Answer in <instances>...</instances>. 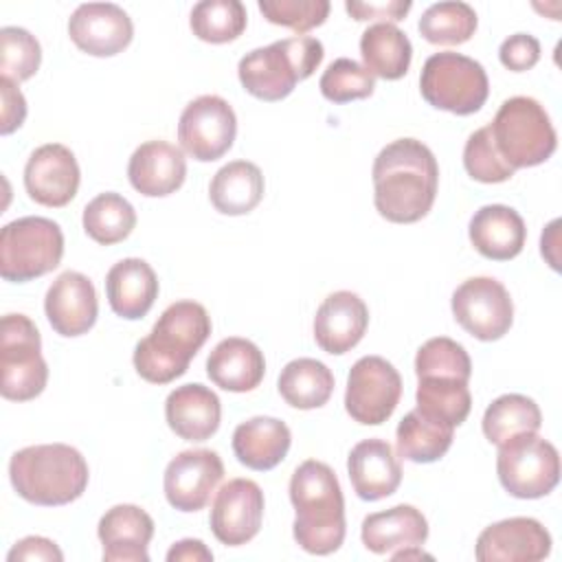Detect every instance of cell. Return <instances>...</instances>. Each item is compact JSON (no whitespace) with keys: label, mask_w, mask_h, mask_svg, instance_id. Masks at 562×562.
I'll list each match as a JSON object with an SVG mask.
<instances>
[{"label":"cell","mask_w":562,"mask_h":562,"mask_svg":"<svg viewBox=\"0 0 562 562\" xmlns=\"http://www.w3.org/2000/svg\"><path fill=\"white\" fill-rule=\"evenodd\" d=\"M68 35L79 50L92 57H112L130 46L134 24L114 2H86L68 18Z\"/></svg>","instance_id":"obj_17"},{"label":"cell","mask_w":562,"mask_h":562,"mask_svg":"<svg viewBox=\"0 0 562 562\" xmlns=\"http://www.w3.org/2000/svg\"><path fill=\"white\" fill-rule=\"evenodd\" d=\"M263 520V492L250 479H231L211 505V531L226 547L250 542Z\"/></svg>","instance_id":"obj_15"},{"label":"cell","mask_w":562,"mask_h":562,"mask_svg":"<svg viewBox=\"0 0 562 562\" xmlns=\"http://www.w3.org/2000/svg\"><path fill=\"white\" fill-rule=\"evenodd\" d=\"M417 408L446 419L454 428L465 422L472 408V395L468 382L450 378H422L415 391Z\"/></svg>","instance_id":"obj_38"},{"label":"cell","mask_w":562,"mask_h":562,"mask_svg":"<svg viewBox=\"0 0 562 562\" xmlns=\"http://www.w3.org/2000/svg\"><path fill=\"white\" fill-rule=\"evenodd\" d=\"M0 92H2V123H0V132L7 136L11 132H15L26 116V101L18 88V83H13L11 79H0Z\"/></svg>","instance_id":"obj_46"},{"label":"cell","mask_w":562,"mask_h":562,"mask_svg":"<svg viewBox=\"0 0 562 562\" xmlns=\"http://www.w3.org/2000/svg\"><path fill=\"white\" fill-rule=\"evenodd\" d=\"M393 560H419V558H432L428 553L422 551V547H408V549H402V551H395L391 553Z\"/></svg>","instance_id":"obj_50"},{"label":"cell","mask_w":562,"mask_h":562,"mask_svg":"<svg viewBox=\"0 0 562 562\" xmlns=\"http://www.w3.org/2000/svg\"><path fill=\"white\" fill-rule=\"evenodd\" d=\"M479 18L468 2H435L419 18V33L430 44L457 46L468 42L476 31Z\"/></svg>","instance_id":"obj_36"},{"label":"cell","mask_w":562,"mask_h":562,"mask_svg":"<svg viewBox=\"0 0 562 562\" xmlns=\"http://www.w3.org/2000/svg\"><path fill=\"white\" fill-rule=\"evenodd\" d=\"M44 312L59 336L75 338L90 331L99 314L92 281L75 270L61 272L44 296Z\"/></svg>","instance_id":"obj_19"},{"label":"cell","mask_w":562,"mask_h":562,"mask_svg":"<svg viewBox=\"0 0 562 562\" xmlns=\"http://www.w3.org/2000/svg\"><path fill=\"white\" fill-rule=\"evenodd\" d=\"M257 7L268 22L292 29L294 33H307L329 15L327 0H259Z\"/></svg>","instance_id":"obj_43"},{"label":"cell","mask_w":562,"mask_h":562,"mask_svg":"<svg viewBox=\"0 0 562 562\" xmlns=\"http://www.w3.org/2000/svg\"><path fill=\"white\" fill-rule=\"evenodd\" d=\"M369 325V310L364 301L349 290L331 292L314 316V340L316 345L340 356L351 351L364 336Z\"/></svg>","instance_id":"obj_20"},{"label":"cell","mask_w":562,"mask_h":562,"mask_svg":"<svg viewBox=\"0 0 562 562\" xmlns=\"http://www.w3.org/2000/svg\"><path fill=\"white\" fill-rule=\"evenodd\" d=\"M237 116L231 103L217 94H202L189 101L178 121L182 151L200 162L222 158L235 140Z\"/></svg>","instance_id":"obj_13"},{"label":"cell","mask_w":562,"mask_h":562,"mask_svg":"<svg viewBox=\"0 0 562 562\" xmlns=\"http://www.w3.org/2000/svg\"><path fill=\"white\" fill-rule=\"evenodd\" d=\"M323 55V44L316 37H285L246 53L237 75L248 94L261 101H281L321 66Z\"/></svg>","instance_id":"obj_5"},{"label":"cell","mask_w":562,"mask_h":562,"mask_svg":"<svg viewBox=\"0 0 562 562\" xmlns=\"http://www.w3.org/2000/svg\"><path fill=\"white\" fill-rule=\"evenodd\" d=\"M373 204L395 224H413L428 215L439 184L435 154L417 138H397L373 160Z\"/></svg>","instance_id":"obj_1"},{"label":"cell","mask_w":562,"mask_h":562,"mask_svg":"<svg viewBox=\"0 0 562 562\" xmlns=\"http://www.w3.org/2000/svg\"><path fill=\"white\" fill-rule=\"evenodd\" d=\"M9 562H15V560H55V562H61L64 560V553L59 551V547L48 540V538H42V536H26L22 538L20 542H15V547L9 551L7 555Z\"/></svg>","instance_id":"obj_47"},{"label":"cell","mask_w":562,"mask_h":562,"mask_svg":"<svg viewBox=\"0 0 562 562\" xmlns=\"http://www.w3.org/2000/svg\"><path fill=\"white\" fill-rule=\"evenodd\" d=\"M454 321L479 340L503 338L514 323V303L507 288L494 277L465 279L452 292Z\"/></svg>","instance_id":"obj_12"},{"label":"cell","mask_w":562,"mask_h":562,"mask_svg":"<svg viewBox=\"0 0 562 562\" xmlns=\"http://www.w3.org/2000/svg\"><path fill=\"white\" fill-rule=\"evenodd\" d=\"M266 360L261 349L239 336L220 340L206 358V375L211 382L231 393H246L261 384Z\"/></svg>","instance_id":"obj_27"},{"label":"cell","mask_w":562,"mask_h":562,"mask_svg":"<svg viewBox=\"0 0 562 562\" xmlns=\"http://www.w3.org/2000/svg\"><path fill=\"white\" fill-rule=\"evenodd\" d=\"M64 257V233L57 222L26 215L4 224L0 233V277L26 283L59 266Z\"/></svg>","instance_id":"obj_7"},{"label":"cell","mask_w":562,"mask_h":562,"mask_svg":"<svg viewBox=\"0 0 562 562\" xmlns=\"http://www.w3.org/2000/svg\"><path fill=\"white\" fill-rule=\"evenodd\" d=\"M551 553V536L536 518L514 516L485 527L476 538L479 562H538Z\"/></svg>","instance_id":"obj_18"},{"label":"cell","mask_w":562,"mask_h":562,"mask_svg":"<svg viewBox=\"0 0 562 562\" xmlns=\"http://www.w3.org/2000/svg\"><path fill=\"white\" fill-rule=\"evenodd\" d=\"M419 90L432 108L468 116L479 112L487 101L490 81L476 59L443 50L426 59L419 75Z\"/></svg>","instance_id":"obj_8"},{"label":"cell","mask_w":562,"mask_h":562,"mask_svg":"<svg viewBox=\"0 0 562 562\" xmlns=\"http://www.w3.org/2000/svg\"><path fill=\"white\" fill-rule=\"evenodd\" d=\"M88 476L86 459L68 443L26 446L9 461V479L18 496L44 507L77 501L88 487Z\"/></svg>","instance_id":"obj_4"},{"label":"cell","mask_w":562,"mask_h":562,"mask_svg":"<svg viewBox=\"0 0 562 562\" xmlns=\"http://www.w3.org/2000/svg\"><path fill=\"white\" fill-rule=\"evenodd\" d=\"M294 507L292 533L299 547L314 555H329L345 540V498L336 472L316 459L303 461L290 479Z\"/></svg>","instance_id":"obj_2"},{"label":"cell","mask_w":562,"mask_h":562,"mask_svg":"<svg viewBox=\"0 0 562 562\" xmlns=\"http://www.w3.org/2000/svg\"><path fill=\"white\" fill-rule=\"evenodd\" d=\"M248 22L246 7L239 0H202L191 9L189 26L193 35L209 44L237 40Z\"/></svg>","instance_id":"obj_37"},{"label":"cell","mask_w":562,"mask_h":562,"mask_svg":"<svg viewBox=\"0 0 562 562\" xmlns=\"http://www.w3.org/2000/svg\"><path fill=\"white\" fill-rule=\"evenodd\" d=\"M454 426L417 406L408 411L395 430L397 454L413 463H432L452 446Z\"/></svg>","instance_id":"obj_31"},{"label":"cell","mask_w":562,"mask_h":562,"mask_svg":"<svg viewBox=\"0 0 562 562\" xmlns=\"http://www.w3.org/2000/svg\"><path fill=\"white\" fill-rule=\"evenodd\" d=\"M105 294L116 316L136 321L151 310L158 296V277L145 259L127 257L108 270Z\"/></svg>","instance_id":"obj_26"},{"label":"cell","mask_w":562,"mask_h":562,"mask_svg":"<svg viewBox=\"0 0 562 562\" xmlns=\"http://www.w3.org/2000/svg\"><path fill=\"white\" fill-rule=\"evenodd\" d=\"M540 426L542 413L538 404L520 393L496 397L483 413V435L494 446H503L516 435L538 432Z\"/></svg>","instance_id":"obj_34"},{"label":"cell","mask_w":562,"mask_h":562,"mask_svg":"<svg viewBox=\"0 0 562 562\" xmlns=\"http://www.w3.org/2000/svg\"><path fill=\"white\" fill-rule=\"evenodd\" d=\"M468 235L476 252L494 261H509L520 255L527 226L520 213L505 204L481 206L468 226Z\"/></svg>","instance_id":"obj_25"},{"label":"cell","mask_w":562,"mask_h":562,"mask_svg":"<svg viewBox=\"0 0 562 562\" xmlns=\"http://www.w3.org/2000/svg\"><path fill=\"white\" fill-rule=\"evenodd\" d=\"M360 55L373 77L395 81L408 72L413 46L408 35L395 24L375 22L360 37Z\"/></svg>","instance_id":"obj_32"},{"label":"cell","mask_w":562,"mask_h":562,"mask_svg":"<svg viewBox=\"0 0 562 562\" xmlns=\"http://www.w3.org/2000/svg\"><path fill=\"white\" fill-rule=\"evenodd\" d=\"M211 336V316L195 301L171 303L149 336L134 347V369L151 384H169L187 373L189 362Z\"/></svg>","instance_id":"obj_3"},{"label":"cell","mask_w":562,"mask_h":562,"mask_svg":"<svg viewBox=\"0 0 562 562\" xmlns=\"http://www.w3.org/2000/svg\"><path fill=\"white\" fill-rule=\"evenodd\" d=\"M103 544L105 562H147L149 540L154 536L151 516L138 505H114L110 507L97 527Z\"/></svg>","instance_id":"obj_22"},{"label":"cell","mask_w":562,"mask_h":562,"mask_svg":"<svg viewBox=\"0 0 562 562\" xmlns=\"http://www.w3.org/2000/svg\"><path fill=\"white\" fill-rule=\"evenodd\" d=\"M558 228H560V220H553L544 231H542V239H540V250H542V257H547V261L551 263L553 270L560 268L558 263V257H555V248H558Z\"/></svg>","instance_id":"obj_49"},{"label":"cell","mask_w":562,"mask_h":562,"mask_svg":"<svg viewBox=\"0 0 562 562\" xmlns=\"http://www.w3.org/2000/svg\"><path fill=\"white\" fill-rule=\"evenodd\" d=\"M292 443V432L277 417H250L233 432V452L237 461L250 470L266 472L277 468Z\"/></svg>","instance_id":"obj_29"},{"label":"cell","mask_w":562,"mask_h":562,"mask_svg":"<svg viewBox=\"0 0 562 562\" xmlns=\"http://www.w3.org/2000/svg\"><path fill=\"white\" fill-rule=\"evenodd\" d=\"M487 127L498 154L514 169L542 165L558 147L547 110L531 97L505 99Z\"/></svg>","instance_id":"obj_6"},{"label":"cell","mask_w":562,"mask_h":562,"mask_svg":"<svg viewBox=\"0 0 562 562\" xmlns=\"http://www.w3.org/2000/svg\"><path fill=\"white\" fill-rule=\"evenodd\" d=\"M127 178L130 184L147 198L176 193L187 178L184 154L167 140H147L130 156Z\"/></svg>","instance_id":"obj_21"},{"label":"cell","mask_w":562,"mask_h":562,"mask_svg":"<svg viewBox=\"0 0 562 562\" xmlns=\"http://www.w3.org/2000/svg\"><path fill=\"white\" fill-rule=\"evenodd\" d=\"M0 369V393L11 402H29L37 397L48 382V367L42 358L40 331L24 314L2 316Z\"/></svg>","instance_id":"obj_9"},{"label":"cell","mask_w":562,"mask_h":562,"mask_svg":"<svg viewBox=\"0 0 562 562\" xmlns=\"http://www.w3.org/2000/svg\"><path fill=\"white\" fill-rule=\"evenodd\" d=\"M498 59L507 70H514V72L529 70L540 59V42L529 33L509 35L498 48Z\"/></svg>","instance_id":"obj_44"},{"label":"cell","mask_w":562,"mask_h":562,"mask_svg":"<svg viewBox=\"0 0 562 562\" xmlns=\"http://www.w3.org/2000/svg\"><path fill=\"white\" fill-rule=\"evenodd\" d=\"M165 419L180 439L206 441L220 428V397L198 382L176 386L165 400Z\"/></svg>","instance_id":"obj_24"},{"label":"cell","mask_w":562,"mask_h":562,"mask_svg":"<svg viewBox=\"0 0 562 562\" xmlns=\"http://www.w3.org/2000/svg\"><path fill=\"white\" fill-rule=\"evenodd\" d=\"M347 472L353 492L362 501L391 496L402 483V463L389 441L371 437L356 443L347 457Z\"/></svg>","instance_id":"obj_23"},{"label":"cell","mask_w":562,"mask_h":562,"mask_svg":"<svg viewBox=\"0 0 562 562\" xmlns=\"http://www.w3.org/2000/svg\"><path fill=\"white\" fill-rule=\"evenodd\" d=\"M415 375L422 378H450L468 382L472 375V360L463 345L452 338L437 336L426 340L415 356Z\"/></svg>","instance_id":"obj_39"},{"label":"cell","mask_w":562,"mask_h":562,"mask_svg":"<svg viewBox=\"0 0 562 562\" xmlns=\"http://www.w3.org/2000/svg\"><path fill=\"white\" fill-rule=\"evenodd\" d=\"M79 165L75 154L61 143L37 147L24 167V189L42 206H66L79 189Z\"/></svg>","instance_id":"obj_16"},{"label":"cell","mask_w":562,"mask_h":562,"mask_svg":"<svg viewBox=\"0 0 562 562\" xmlns=\"http://www.w3.org/2000/svg\"><path fill=\"white\" fill-rule=\"evenodd\" d=\"M498 481L516 498H542L560 481V454L538 432L516 435L498 446Z\"/></svg>","instance_id":"obj_10"},{"label":"cell","mask_w":562,"mask_h":562,"mask_svg":"<svg viewBox=\"0 0 562 562\" xmlns=\"http://www.w3.org/2000/svg\"><path fill=\"white\" fill-rule=\"evenodd\" d=\"M277 386L290 406L312 411L329 402L334 393V373L321 360L296 358L281 369Z\"/></svg>","instance_id":"obj_33"},{"label":"cell","mask_w":562,"mask_h":562,"mask_svg":"<svg viewBox=\"0 0 562 562\" xmlns=\"http://www.w3.org/2000/svg\"><path fill=\"white\" fill-rule=\"evenodd\" d=\"M42 61V48L35 35L20 26L0 29V72L13 83L31 79Z\"/></svg>","instance_id":"obj_40"},{"label":"cell","mask_w":562,"mask_h":562,"mask_svg":"<svg viewBox=\"0 0 562 562\" xmlns=\"http://www.w3.org/2000/svg\"><path fill=\"white\" fill-rule=\"evenodd\" d=\"M136 226L134 206L119 193L105 191L92 198L83 209V231L103 246L119 244L130 237Z\"/></svg>","instance_id":"obj_35"},{"label":"cell","mask_w":562,"mask_h":562,"mask_svg":"<svg viewBox=\"0 0 562 562\" xmlns=\"http://www.w3.org/2000/svg\"><path fill=\"white\" fill-rule=\"evenodd\" d=\"M402 397V378L382 356H362L347 375L345 408L353 422L378 426L386 422Z\"/></svg>","instance_id":"obj_11"},{"label":"cell","mask_w":562,"mask_h":562,"mask_svg":"<svg viewBox=\"0 0 562 562\" xmlns=\"http://www.w3.org/2000/svg\"><path fill=\"white\" fill-rule=\"evenodd\" d=\"M224 476V463L217 452L182 450L165 468V496L178 512H198L206 507L211 494Z\"/></svg>","instance_id":"obj_14"},{"label":"cell","mask_w":562,"mask_h":562,"mask_svg":"<svg viewBox=\"0 0 562 562\" xmlns=\"http://www.w3.org/2000/svg\"><path fill=\"white\" fill-rule=\"evenodd\" d=\"M463 167H465L470 178H474L479 182H485V184L505 182L516 171L498 154L487 125L468 136L465 147H463Z\"/></svg>","instance_id":"obj_42"},{"label":"cell","mask_w":562,"mask_h":562,"mask_svg":"<svg viewBox=\"0 0 562 562\" xmlns=\"http://www.w3.org/2000/svg\"><path fill=\"white\" fill-rule=\"evenodd\" d=\"M167 560L169 562H211L213 553H211V549L202 540L187 538V540L176 542L167 551Z\"/></svg>","instance_id":"obj_48"},{"label":"cell","mask_w":562,"mask_h":562,"mask_svg":"<svg viewBox=\"0 0 562 562\" xmlns=\"http://www.w3.org/2000/svg\"><path fill=\"white\" fill-rule=\"evenodd\" d=\"M318 88L327 101L347 103L371 97L375 88V77L362 64L349 57H338L321 75Z\"/></svg>","instance_id":"obj_41"},{"label":"cell","mask_w":562,"mask_h":562,"mask_svg":"<svg viewBox=\"0 0 562 562\" xmlns=\"http://www.w3.org/2000/svg\"><path fill=\"white\" fill-rule=\"evenodd\" d=\"M263 173L250 160H233L215 171L209 184V198L215 211L224 215H246L263 198Z\"/></svg>","instance_id":"obj_30"},{"label":"cell","mask_w":562,"mask_h":562,"mask_svg":"<svg viewBox=\"0 0 562 562\" xmlns=\"http://www.w3.org/2000/svg\"><path fill=\"white\" fill-rule=\"evenodd\" d=\"M360 538L371 553H395L408 547H422L428 538V522L417 507L395 505L391 509L369 514L362 520Z\"/></svg>","instance_id":"obj_28"},{"label":"cell","mask_w":562,"mask_h":562,"mask_svg":"<svg viewBox=\"0 0 562 562\" xmlns=\"http://www.w3.org/2000/svg\"><path fill=\"white\" fill-rule=\"evenodd\" d=\"M413 2L411 0H389V2H358V0H347L345 9L347 13L362 22V20H382V22H400L404 15L411 11Z\"/></svg>","instance_id":"obj_45"}]
</instances>
